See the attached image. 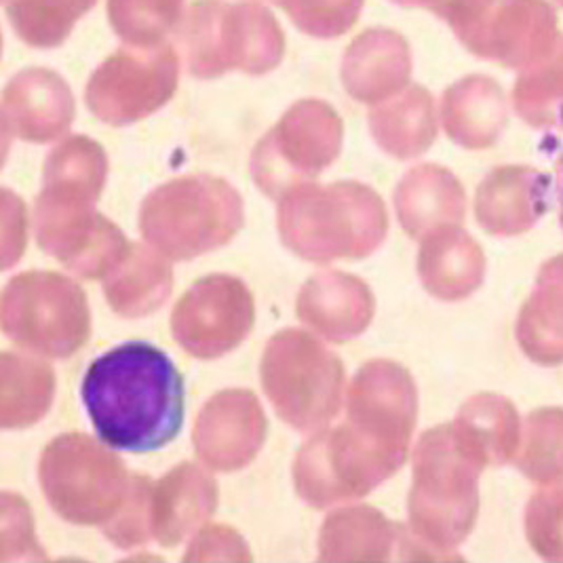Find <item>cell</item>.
<instances>
[{"mask_svg":"<svg viewBox=\"0 0 563 563\" xmlns=\"http://www.w3.org/2000/svg\"><path fill=\"white\" fill-rule=\"evenodd\" d=\"M174 289L169 257L148 243H135L125 257L103 277V294L110 308L125 317L140 319L163 307Z\"/></svg>","mask_w":563,"mask_h":563,"instance_id":"cell-21","label":"cell"},{"mask_svg":"<svg viewBox=\"0 0 563 563\" xmlns=\"http://www.w3.org/2000/svg\"><path fill=\"white\" fill-rule=\"evenodd\" d=\"M374 310L376 300L367 283L338 271L310 277L296 300L298 319L333 344H344L365 332Z\"/></svg>","mask_w":563,"mask_h":563,"instance_id":"cell-17","label":"cell"},{"mask_svg":"<svg viewBox=\"0 0 563 563\" xmlns=\"http://www.w3.org/2000/svg\"><path fill=\"white\" fill-rule=\"evenodd\" d=\"M108 178V156L102 146L87 135L64 137L43 167V184L85 186L102 195Z\"/></svg>","mask_w":563,"mask_h":563,"instance_id":"cell-28","label":"cell"},{"mask_svg":"<svg viewBox=\"0 0 563 563\" xmlns=\"http://www.w3.org/2000/svg\"><path fill=\"white\" fill-rule=\"evenodd\" d=\"M416 411L418 393L410 372L393 361L361 365L346 390V422L393 450L408 452Z\"/></svg>","mask_w":563,"mask_h":563,"instance_id":"cell-14","label":"cell"},{"mask_svg":"<svg viewBox=\"0 0 563 563\" xmlns=\"http://www.w3.org/2000/svg\"><path fill=\"white\" fill-rule=\"evenodd\" d=\"M344 125L323 100L296 102L271 129L252 154V178L257 188L279 201L296 186L325 172L340 156Z\"/></svg>","mask_w":563,"mask_h":563,"instance_id":"cell-11","label":"cell"},{"mask_svg":"<svg viewBox=\"0 0 563 563\" xmlns=\"http://www.w3.org/2000/svg\"><path fill=\"white\" fill-rule=\"evenodd\" d=\"M408 452L380 445L349 422L310 437L294 461V486L312 509L357 500L393 477Z\"/></svg>","mask_w":563,"mask_h":563,"instance_id":"cell-9","label":"cell"},{"mask_svg":"<svg viewBox=\"0 0 563 563\" xmlns=\"http://www.w3.org/2000/svg\"><path fill=\"white\" fill-rule=\"evenodd\" d=\"M153 487V482L146 475L135 473L123 509L100 530L117 549L129 551L154 540L151 521Z\"/></svg>","mask_w":563,"mask_h":563,"instance_id":"cell-30","label":"cell"},{"mask_svg":"<svg viewBox=\"0 0 563 563\" xmlns=\"http://www.w3.org/2000/svg\"><path fill=\"white\" fill-rule=\"evenodd\" d=\"M367 121L372 137L395 158H413L424 153L433 140L431 100L420 89L374 106Z\"/></svg>","mask_w":563,"mask_h":563,"instance_id":"cell-25","label":"cell"},{"mask_svg":"<svg viewBox=\"0 0 563 563\" xmlns=\"http://www.w3.org/2000/svg\"><path fill=\"white\" fill-rule=\"evenodd\" d=\"M0 323L11 342L49 358L77 355L91 335L82 287L49 271H27L4 285Z\"/></svg>","mask_w":563,"mask_h":563,"instance_id":"cell-8","label":"cell"},{"mask_svg":"<svg viewBox=\"0 0 563 563\" xmlns=\"http://www.w3.org/2000/svg\"><path fill=\"white\" fill-rule=\"evenodd\" d=\"M100 192L43 184L34 206V234L38 247L80 279H103L129 252L123 231L98 213Z\"/></svg>","mask_w":563,"mask_h":563,"instance_id":"cell-10","label":"cell"},{"mask_svg":"<svg viewBox=\"0 0 563 563\" xmlns=\"http://www.w3.org/2000/svg\"><path fill=\"white\" fill-rule=\"evenodd\" d=\"M395 209L404 231L410 236H420L441 222H461L464 216L462 186L441 167H416L399 181Z\"/></svg>","mask_w":563,"mask_h":563,"instance_id":"cell-23","label":"cell"},{"mask_svg":"<svg viewBox=\"0 0 563 563\" xmlns=\"http://www.w3.org/2000/svg\"><path fill=\"white\" fill-rule=\"evenodd\" d=\"M482 464L456 427H437L420 437L408 511L411 534L427 549H452L471 532Z\"/></svg>","mask_w":563,"mask_h":563,"instance_id":"cell-4","label":"cell"},{"mask_svg":"<svg viewBox=\"0 0 563 563\" xmlns=\"http://www.w3.org/2000/svg\"><path fill=\"white\" fill-rule=\"evenodd\" d=\"M300 32L330 41L357 24L365 0H273Z\"/></svg>","mask_w":563,"mask_h":563,"instance_id":"cell-29","label":"cell"},{"mask_svg":"<svg viewBox=\"0 0 563 563\" xmlns=\"http://www.w3.org/2000/svg\"><path fill=\"white\" fill-rule=\"evenodd\" d=\"M243 224L245 211L239 190L213 176L161 184L140 207L144 241L174 262H188L224 247Z\"/></svg>","mask_w":563,"mask_h":563,"instance_id":"cell-5","label":"cell"},{"mask_svg":"<svg viewBox=\"0 0 563 563\" xmlns=\"http://www.w3.org/2000/svg\"><path fill=\"white\" fill-rule=\"evenodd\" d=\"M422 285L443 300L468 296L484 275V256L475 241L461 229L431 232L418 254Z\"/></svg>","mask_w":563,"mask_h":563,"instance_id":"cell-22","label":"cell"},{"mask_svg":"<svg viewBox=\"0 0 563 563\" xmlns=\"http://www.w3.org/2000/svg\"><path fill=\"white\" fill-rule=\"evenodd\" d=\"M427 549L408 528L388 521L383 512L367 505L332 511L319 532L321 562H385L408 549Z\"/></svg>","mask_w":563,"mask_h":563,"instance_id":"cell-18","label":"cell"},{"mask_svg":"<svg viewBox=\"0 0 563 563\" xmlns=\"http://www.w3.org/2000/svg\"><path fill=\"white\" fill-rule=\"evenodd\" d=\"M179 55L174 45L129 47L96 68L85 89L89 112L112 128L148 119L178 91Z\"/></svg>","mask_w":563,"mask_h":563,"instance_id":"cell-12","label":"cell"},{"mask_svg":"<svg viewBox=\"0 0 563 563\" xmlns=\"http://www.w3.org/2000/svg\"><path fill=\"white\" fill-rule=\"evenodd\" d=\"M186 0H108V22L129 47H156L176 32Z\"/></svg>","mask_w":563,"mask_h":563,"instance_id":"cell-27","label":"cell"},{"mask_svg":"<svg viewBox=\"0 0 563 563\" xmlns=\"http://www.w3.org/2000/svg\"><path fill=\"white\" fill-rule=\"evenodd\" d=\"M256 307L247 285L232 275L195 283L174 308L172 333L190 357H224L252 332Z\"/></svg>","mask_w":563,"mask_h":563,"instance_id":"cell-13","label":"cell"},{"mask_svg":"<svg viewBox=\"0 0 563 563\" xmlns=\"http://www.w3.org/2000/svg\"><path fill=\"white\" fill-rule=\"evenodd\" d=\"M266 416L252 390L229 388L216 393L197 416L195 454L213 471H241L256 461L266 441Z\"/></svg>","mask_w":563,"mask_h":563,"instance_id":"cell-15","label":"cell"},{"mask_svg":"<svg viewBox=\"0 0 563 563\" xmlns=\"http://www.w3.org/2000/svg\"><path fill=\"white\" fill-rule=\"evenodd\" d=\"M260 380L277 416L298 433L328 427L342 408V361L302 330H283L268 340Z\"/></svg>","mask_w":563,"mask_h":563,"instance_id":"cell-6","label":"cell"},{"mask_svg":"<svg viewBox=\"0 0 563 563\" xmlns=\"http://www.w3.org/2000/svg\"><path fill=\"white\" fill-rule=\"evenodd\" d=\"M80 397L96 433L112 450L148 454L172 443L184 424V378L148 342H125L93 358Z\"/></svg>","mask_w":563,"mask_h":563,"instance_id":"cell-1","label":"cell"},{"mask_svg":"<svg viewBox=\"0 0 563 563\" xmlns=\"http://www.w3.org/2000/svg\"><path fill=\"white\" fill-rule=\"evenodd\" d=\"M98 0H4L13 32L34 49L62 47Z\"/></svg>","mask_w":563,"mask_h":563,"instance_id":"cell-26","label":"cell"},{"mask_svg":"<svg viewBox=\"0 0 563 563\" xmlns=\"http://www.w3.org/2000/svg\"><path fill=\"white\" fill-rule=\"evenodd\" d=\"M75 114L77 106L68 82L47 68H26L4 87V135L32 144H49L68 133Z\"/></svg>","mask_w":563,"mask_h":563,"instance_id":"cell-16","label":"cell"},{"mask_svg":"<svg viewBox=\"0 0 563 563\" xmlns=\"http://www.w3.org/2000/svg\"><path fill=\"white\" fill-rule=\"evenodd\" d=\"M129 473L102 439L82 433L55 437L41 454L38 482L53 511L75 526H103L123 509Z\"/></svg>","mask_w":563,"mask_h":563,"instance_id":"cell-7","label":"cell"},{"mask_svg":"<svg viewBox=\"0 0 563 563\" xmlns=\"http://www.w3.org/2000/svg\"><path fill=\"white\" fill-rule=\"evenodd\" d=\"M188 73L201 80L239 70L266 75L285 55V34L277 18L254 0H197L174 32Z\"/></svg>","mask_w":563,"mask_h":563,"instance_id":"cell-3","label":"cell"},{"mask_svg":"<svg viewBox=\"0 0 563 563\" xmlns=\"http://www.w3.org/2000/svg\"><path fill=\"white\" fill-rule=\"evenodd\" d=\"M555 201H558V213H560L563 232V153L560 154L558 167H555Z\"/></svg>","mask_w":563,"mask_h":563,"instance_id":"cell-31","label":"cell"},{"mask_svg":"<svg viewBox=\"0 0 563 563\" xmlns=\"http://www.w3.org/2000/svg\"><path fill=\"white\" fill-rule=\"evenodd\" d=\"M283 245L312 264L372 256L388 231L380 195L361 181L302 184L279 199Z\"/></svg>","mask_w":563,"mask_h":563,"instance_id":"cell-2","label":"cell"},{"mask_svg":"<svg viewBox=\"0 0 563 563\" xmlns=\"http://www.w3.org/2000/svg\"><path fill=\"white\" fill-rule=\"evenodd\" d=\"M340 75L353 100L369 106L386 102L408 82V47L390 30H365L344 53Z\"/></svg>","mask_w":563,"mask_h":563,"instance_id":"cell-20","label":"cell"},{"mask_svg":"<svg viewBox=\"0 0 563 563\" xmlns=\"http://www.w3.org/2000/svg\"><path fill=\"white\" fill-rule=\"evenodd\" d=\"M218 509L216 479L192 462H181L153 487V538L165 549L203 530Z\"/></svg>","mask_w":563,"mask_h":563,"instance_id":"cell-19","label":"cell"},{"mask_svg":"<svg viewBox=\"0 0 563 563\" xmlns=\"http://www.w3.org/2000/svg\"><path fill=\"white\" fill-rule=\"evenodd\" d=\"M2 401L0 424L4 431L27 429L43 420L52 408L55 395V372L38 358L2 353Z\"/></svg>","mask_w":563,"mask_h":563,"instance_id":"cell-24","label":"cell"}]
</instances>
